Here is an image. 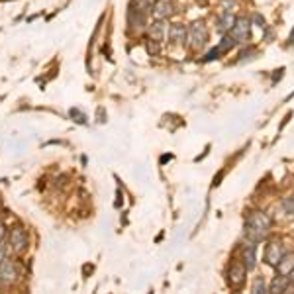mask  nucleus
<instances>
[{"instance_id": "nucleus-24", "label": "nucleus", "mask_w": 294, "mask_h": 294, "mask_svg": "<svg viewBox=\"0 0 294 294\" xmlns=\"http://www.w3.org/2000/svg\"><path fill=\"white\" fill-rule=\"evenodd\" d=\"M290 43H294V32H292V36H290Z\"/></svg>"}, {"instance_id": "nucleus-12", "label": "nucleus", "mask_w": 294, "mask_h": 294, "mask_svg": "<svg viewBox=\"0 0 294 294\" xmlns=\"http://www.w3.org/2000/svg\"><path fill=\"white\" fill-rule=\"evenodd\" d=\"M276 269H278V275H290L294 271V253H284L282 259L278 261Z\"/></svg>"}, {"instance_id": "nucleus-23", "label": "nucleus", "mask_w": 294, "mask_h": 294, "mask_svg": "<svg viewBox=\"0 0 294 294\" xmlns=\"http://www.w3.org/2000/svg\"><path fill=\"white\" fill-rule=\"evenodd\" d=\"M4 234H6V230H4V226L0 224V241H2V238H4Z\"/></svg>"}, {"instance_id": "nucleus-19", "label": "nucleus", "mask_w": 294, "mask_h": 294, "mask_svg": "<svg viewBox=\"0 0 294 294\" xmlns=\"http://www.w3.org/2000/svg\"><path fill=\"white\" fill-rule=\"evenodd\" d=\"M251 292H255V294L265 292V280H263V278H255V282H253V288H251Z\"/></svg>"}, {"instance_id": "nucleus-3", "label": "nucleus", "mask_w": 294, "mask_h": 294, "mask_svg": "<svg viewBox=\"0 0 294 294\" xmlns=\"http://www.w3.org/2000/svg\"><path fill=\"white\" fill-rule=\"evenodd\" d=\"M230 36L236 39V43H245L251 36V20H247L245 16L236 18L234 28L230 30Z\"/></svg>"}, {"instance_id": "nucleus-21", "label": "nucleus", "mask_w": 294, "mask_h": 294, "mask_svg": "<svg viewBox=\"0 0 294 294\" xmlns=\"http://www.w3.org/2000/svg\"><path fill=\"white\" fill-rule=\"evenodd\" d=\"M253 22L257 24L259 28H265V18H263L261 14H255V16H253Z\"/></svg>"}, {"instance_id": "nucleus-17", "label": "nucleus", "mask_w": 294, "mask_h": 294, "mask_svg": "<svg viewBox=\"0 0 294 294\" xmlns=\"http://www.w3.org/2000/svg\"><path fill=\"white\" fill-rule=\"evenodd\" d=\"M69 116L73 118L77 124H87V116L83 114L81 110H77V108H71V112H69Z\"/></svg>"}, {"instance_id": "nucleus-16", "label": "nucleus", "mask_w": 294, "mask_h": 294, "mask_svg": "<svg viewBox=\"0 0 294 294\" xmlns=\"http://www.w3.org/2000/svg\"><path fill=\"white\" fill-rule=\"evenodd\" d=\"M234 45H236V39H234V37H232V36L224 37V39L220 41V45H218V49H220L222 53H228V51H230Z\"/></svg>"}, {"instance_id": "nucleus-25", "label": "nucleus", "mask_w": 294, "mask_h": 294, "mask_svg": "<svg viewBox=\"0 0 294 294\" xmlns=\"http://www.w3.org/2000/svg\"><path fill=\"white\" fill-rule=\"evenodd\" d=\"M290 280H294V271L290 273Z\"/></svg>"}, {"instance_id": "nucleus-14", "label": "nucleus", "mask_w": 294, "mask_h": 294, "mask_svg": "<svg viewBox=\"0 0 294 294\" xmlns=\"http://www.w3.org/2000/svg\"><path fill=\"white\" fill-rule=\"evenodd\" d=\"M255 263H257V259H255V245L249 243V245L243 247V265H245L247 271H251L255 267Z\"/></svg>"}, {"instance_id": "nucleus-15", "label": "nucleus", "mask_w": 294, "mask_h": 294, "mask_svg": "<svg viewBox=\"0 0 294 294\" xmlns=\"http://www.w3.org/2000/svg\"><path fill=\"white\" fill-rule=\"evenodd\" d=\"M288 286H290V278H288V275H278L275 280L271 282V288H269V290H271V292H284Z\"/></svg>"}, {"instance_id": "nucleus-18", "label": "nucleus", "mask_w": 294, "mask_h": 294, "mask_svg": "<svg viewBox=\"0 0 294 294\" xmlns=\"http://www.w3.org/2000/svg\"><path fill=\"white\" fill-rule=\"evenodd\" d=\"M282 208L286 210V214H294V196L282 198Z\"/></svg>"}, {"instance_id": "nucleus-20", "label": "nucleus", "mask_w": 294, "mask_h": 294, "mask_svg": "<svg viewBox=\"0 0 294 294\" xmlns=\"http://www.w3.org/2000/svg\"><path fill=\"white\" fill-rule=\"evenodd\" d=\"M222 51L220 49H218V47H216V49H212V51H210V53H208V55H206V61H212V59H218V55H220Z\"/></svg>"}, {"instance_id": "nucleus-10", "label": "nucleus", "mask_w": 294, "mask_h": 294, "mask_svg": "<svg viewBox=\"0 0 294 294\" xmlns=\"http://www.w3.org/2000/svg\"><path fill=\"white\" fill-rule=\"evenodd\" d=\"M169 39L173 43H184L188 39V28L183 26V24H173L169 28Z\"/></svg>"}, {"instance_id": "nucleus-13", "label": "nucleus", "mask_w": 294, "mask_h": 294, "mask_svg": "<svg viewBox=\"0 0 294 294\" xmlns=\"http://www.w3.org/2000/svg\"><path fill=\"white\" fill-rule=\"evenodd\" d=\"M234 24H236V16H234L230 10L222 12V16L218 18V32H220V34H224V32L232 30V28H234Z\"/></svg>"}, {"instance_id": "nucleus-4", "label": "nucleus", "mask_w": 294, "mask_h": 294, "mask_svg": "<svg viewBox=\"0 0 294 294\" xmlns=\"http://www.w3.org/2000/svg\"><path fill=\"white\" fill-rule=\"evenodd\" d=\"M18 276H20L18 265L12 259L6 257L0 263V282L2 284H12V282L18 280Z\"/></svg>"}, {"instance_id": "nucleus-6", "label": "nucleus", "mask_w": 294, "mask_h": 294, "mask_svg": "<svg viewBox=\"0 0 294 294\" xmlns=\"http://www.w3.org/2000/svg\"><path fill=\"white\" fill-rule=\"evenodd\" d=\"M188 41L192 43V47H202L208 41V30L202 22H196L188 28Z\"/></svg>"}, {"instance_id": "nucleus-5", "label": "nucleus", "mask_w": 294, "mask_h": 294, "mask_svg": "<svg viewBox=\"0 0 294 294\" xmlns=\"http://www.w3.org/2000/svg\"><path fill=\"white\" fill-rule=\"evenodd\" d=\"M245 275H247V269L243 263H232L228 269V284L232 288H241L245 282Z\"/></svg>"}, {"instance_id": "nucleus-11", "label": "nucleus", "mask_w": 294, "mask_h": 294, "mask_svg": "<svg viewBox=\"0 0 294 294\" xmlns=\"http://www.w3.org/2000/svg\"><path fill=\"white\" fill-rule=\"evenodd\" d=\"M147 32H149V37L155 39V41H163L167 34V26L163 20H155L147 26Z\"/></svg>"}, {"instance_id": "nucleus-22", "label": "nucleus", "mask_w": 294, "mask_h": 294, "mask_svg": "<svg viewBox=\"0 0 294 294\" xmlns=\"http://www.w3.org/2000/svg\"><path fill=\"white\" fill-rule=\"evenodd\" d=\"M6 253H8V247L6 245H0V263L6 259Z\"/></svg>"}, {"instance_id": "nucleus-9", "label": "nucleus", "mask_w": 294, "mask_h": 294, "mask_svg": "<svg viewBox=\"0 0 294 294\" xmlns=\"http://www.w3.org/2000/svg\"><path fill=\"white\" fill-rule=\"evenodd\" d=\"M173 12H175V6H173L171 0H157L155 6H153V10H151V14L157 20L169 18V16H173Z\"/></svg>"}, {"instance_id": "nucleus-7", "label": "nucleus", "mask_w": 294, "mask_h": 294, "mask_svg": "<svg viewBox=\"0 0 294 294\" xmlns=\"http://www.w3.org/2000/svg\"><path fill=\"white\" fill-rule=\"evenodd\" d=\"M282 255H284V245H282L280 241H271V243L267 245V249H265V261H267V265H271V267H276L278 261L282 259Z\"/></svg>"}, {"instance_id": "nucleus-2", "label": "nucleus", "mask_w": 294, "mask_h": 294, "mask_svg": "<svg viewBox=\"0 0 294 294\" xmlns=\"http://www.w3.org/2000/svg\"><path fill=\"white\" fill-rule=\"evenodd\" d=\"M30 245V238H28V232L24 228H14L10 232V238H8V247L14 251V253H24Z\"/></svg>"}, {"instance_id": "nucleus-8", "label": "nucleus", "mask_w": 294, "mask_h": 294, "mask_svg": "<svg viewBox=\"0 0 294 294\" xmlns=\"http://www.w3.org/2000/svg\"><path fill=\"white\" fill-rule=\"evenodd\" d=\"M128 26L135 32V34H141L143 28L147 26V20H145V12L137 10V8H131L129 6L128 10Z\"/></svg>"}, {"instance_id": "nucleus-1", "label": "nucleus", "mask_w": 294, "mask_h": 294, "mask_svg": "<svg viewBox=\"0 0 294 294\" xmlns=\"http://www.w3.org/2000/svg\"><path fill=\"white\" fill-rule=\"evenodd\" d=\"M271 218L263 212H253L247 218V226H245V236L251 241H263L271 232Z\"/></svg>"}]
</instances>
